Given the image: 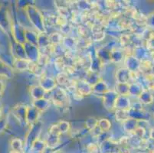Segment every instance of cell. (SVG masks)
I'll return each mask as SVG.
<instances>
[{"label": "cell", "instance_id": "6da1fadb", "mask_svg": "<svg viewBox=\"0 0 154 153\" xmlns=\"http://www.w3.org/2000/svg\"><path fill=\"white\" fill-rule=\"evenodd\" d=\"M138 97H139L140 103H143V104H150L153 102V95L152 94L150 91L147 90H143Z\"/></svg>", "mask_w": 154, "mask_h": 153}, {"label": "cell", "instance_id": "7a4b0ae2", "mask_svg": "<svg viewBox=\"0 0 154 153\" xmlns=\"http://www.w3.org/2000/svg\"><path fill=\"white\" fill-rule=\"evenodd\" d=\"M97 126H98V128L101 130V132L107 131L110 126V123L107 120V119H102L100 120H97Z\"/></svg>", "mask_w": 154, "mask_h": 153}, {"label": "cell", "instance_id": "3957f363", "mask_svg": "<svg viewBox=\"0 0 154 153\" xmlns=\"http://www.w3.org/2000/svg\"><path fill=\"white\" fill-rule=\"evenodd\" d=\"M12 147L13 148V151H19L20 152L22 149V143L21 140L19 139H15L12 140Z\"/></svg>", "mask_w": 154, "mask_h": 153}, {"label": "cell", "instance_id": "277c9868", "mask_svg": "<svg viewBox=\"0 0 154 153\" xmlns=\"http://www.w3.org/2000/svg\"><path fill=\"white\" fill-rule=\"evenodd\" d=\"M146 23H149L151 27H154V14L152 16H149L146 20Z\"/></svg>", "mask_w": 154, "mask_h": 153}, {"label": "cell", "instance_id": "5b68a950", "mask_svg": "<svg viewBox=\"0 0 154 153\" xmlns=\"http://www.w3.org/2000/svg\"><path fill=\"white\" fill-rule=\"evenodd\" d=\"M3 90H4V84L3 83H2V81H0V97L2 96Z\"/></svg>", "mask_w": 154, "mask_h": 153}, {"label": "cell", "instance_id": "8992f818", "mask_svg": "<svg viewBox=\"0 0 154 153\" xmlns=\"http://www.w3.org/2000/svg\"><path fill=\"white\" fill-rule=\"evenodd\" d=\"M149 139L154 141V129L151 130V131L149 132Z\"/></svg>", "mask_w": 154, "mask_h": 153}, {"label": "cell", "instance_id": "52a82bcc", "mask_svg": "<svg viewBox=\"0 0 154 153\" xmlns=\"http://www.w3.org/2000/svg\"><path fill=\"white\" fill-rule=\"evenodd\" d=\"M139 153H154V150H151V149H149V148H146L145 150H144V151H140V152H139Z\"/></svg>", "mask_w": 154, "mask_h": 153}, {"label": "cell", "instance_id": "ba28073f", "mask_svg": "<svg viewBox=\"0 0 154 153\" xmlns=\"http://www.w3.org/2000/svg\"><path fill=\"white\" fill-rule=\"evenodd\" d=\"M11 153H20L19 152V151H13V150H12V151Z\"/></svg>", "mask_w": 154, "mask_h": 153}, {"label": "cell", "instance_id": "9c48e42d", "mask_svg": "<svg viewBox=\"0 0 154 153\" xmlns=\"http://www.w3.org/2000/svg\"><path fill=\"white\" fill-rule=\"evenodd\" d=\"M0 117H1V110H0Z\"/></svg>", "mask_w": 154, "mask_h": 153}]
</instances>
